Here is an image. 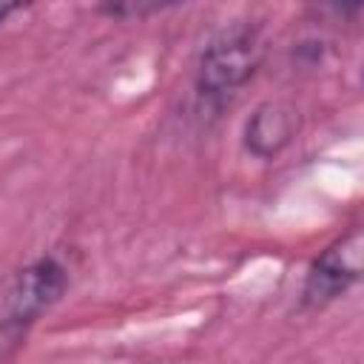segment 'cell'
<instances>
[{
	"instance_id": "6da1fadb",
	"label": "cell",
	"mask_w": 364,
	"mask_h": 364,
	"mask_svg": "<svg viewBox=\"0 0 364 364\" xmlns=\"http://www.w3.org/2000/svg\"><path fill=\"white\" fill-rule=\"evenodd\" d=\"M264 34L253 23L222 28L199 54L193 88L202 105L222 111L259 74L264 63Z\"/></svg>"
},
{
	"instance_id": "7a4b0ae2",
	"label": "cell",
	"mask_w": 364,
	"mask_h": 364,
	"mask_svg": "<svg viewBox=\"0 0 364 364\" xmlns=\"http://www.w3.org/2000/svg\"><path fill=\"white\" fill-rule=\"evenodd\" d=\"M68 267L54 253L23 264L0 293V358L11 355L28 330L65 296Z\"/></svg>"
},
{
	"instance_id": "3957f363",
	"label": "cell",
	"mask_w": 364,
	"mask_h": 364,
	"mask_svg": "<svg viewBox=\"0 0 364 364\" xmlns=\"http://www.w3.org/2000/svg\"><path fill=\"white\" fill-rule=\"evenodd\" d=\"M361 256H364V233L358 225H353L347 233L336 236L324 250H318V256L310 262L301 284V307L321 310L336 299L347 296V290L361 279V267H364Z\"/></svg>"
},
{
	"instance_id": "277c9868",
	"label": "cell",
	"mask_w": 364,
	"mask_h": 364,
	"mask_svg": "<svg viewBox=\"0 0 364 364\" xmlns=\"http://www.w3.org/2000/svg\"><path fill=\"white\" fill-rule=\"evenodd\" d=\"M299 111L284 100H267L253 108L242 128V145L253 159H276L299 134Z\"/></svg>"
},
{
	"instance_id": "5b68a950",
	"label": "cell",
	"mask_w": 364,
	"mask_h": 364,
	"mask_svg": "<svg viewBox=\"0 0 364 364\" xmlns=\"http://www.w3.org/2000/svg\"><path fill=\"white\" fill-rule=\"evenodd\" d=\"M173 3H102L97 6V11L108 14V17H119V20H131V17H148L156 11L171 9Z\"/></svg>"
},
{
	"instance_id": "8992f818",
	"label": "cell",
	"mask_w": 364,
	"mask_h": 364,
	"mask_svg": "<svg viewBox=\"0 0 364 364\" xmlns=\"http://www.w3.org/2000/svg\"><path fill=\"white\" fill-rule=\"evenodd\" d=\"M23 9H26L23 3H0V28L9 23L11 14H17V11H23Z\"/></svg>"
}]
</instances>
